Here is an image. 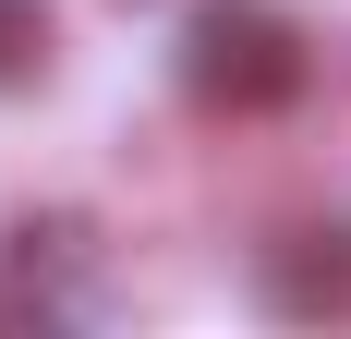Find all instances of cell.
I'll use <instances>...</instances> for the list:
<instances>
[{
    "mask_svg": "<svg viewBox=\"0 0 351 339\" xmlns=\"http://www.w3.org/2000/svg\"><path fill=\"white\" fill-rule=\"evenodd\" d=\"M182 85L206 109H279V97H303V36L267 0H206L182 25Z\"/></svg>",
    "mask_w": 351,
    "mask_h": 339,
    "instance_id": "6da1fadb",
    "label": "cell"
},
{
    "mask_svg": "<svg viewBox=\"0 0 351 339\" xmlns=\"http://www.w3.org/2000/svg\"><path fill=\"white\" fill-rule=\"evenodd\" d=\"M36 61H49V0H0V97L36 85Z\"/></svg>",
    "mask_w": 351,
    "mask_h": 339,
    "instance_id": "7a4b0ae2",
    "label": "cell"
}]
</instances>
